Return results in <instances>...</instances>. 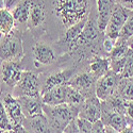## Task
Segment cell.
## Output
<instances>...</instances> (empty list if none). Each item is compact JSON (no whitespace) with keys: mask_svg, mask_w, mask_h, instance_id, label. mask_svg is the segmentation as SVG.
Instances as JSON below:
<instances>
[{"mask_svg":"<svg viewBox=\"0 0 133 133\" xmlns=\"http://www.w3.org/2000/svg\"><path fill=\"white\" fill-rule=\"evenodd\" d=\"M24 72L21 61L1 62L0 66V79L2 83L10 88H14L19 82Z\"/></svg>","mask_w":133,"mask_h":133,"instance_id":"ba28073f","label":"cell"},{"mask_svg":"<svg viewBox=\"0 0 133 133\" xmlns=\"http://www.w3.org/2000/svg\"><path fill=\"white\" fill-rule=\"evenodd\" d=\"M128 50H129V47L127 45V43L116 41L115 46L108 54V57L110 59V64H111V70L112 71L120 75L126 62Z\"/></svg>","mask_w":133,"mask_h":133,"instance_id":"8fae6325","label":"cell"},{"mask_svg":"<svg viewBox=\"0 0 133 133\" xmlns=\"http://www.w3.org/2000/svg\"><path fill=\"white\" fill-rule=\"evenodd\" d=\"M31 5H32V0H19L15 4L12 12L15 21H17L18 24L27 25L30 15Z\"/></svg>","mask_w":133,"mask_h":133,"instance_id":"44dd1931","label":"cell"},{"mask_svg":"<svg viewBox=\"0 0 133 133\" xmlns=\"http://www.w3.org/2000/svg\"><path fill=\"white\" fill-rule=\"evenodd\" d=\"M33 57L36 66H47L55 62L54 50L45 43H36L33 48Z\"/></svg>","mask_w":133,"mask_h":133,"instance_id":"9a60e30c","label":"cell"},{"mask_svg":"<svg viewBox=\"0 0 133 133\" xmlns=\"http://www.w3.org/2000/svg\"><path fill=\"white\" fill-rule=\"evenodd\" d=\"M43 111L44 115L48 119L50 126L55 133H63L67 125L71 120L78 118L79 114V109L67 103H62L54 107L44 104Z\"/></svg>","mask_w":133,"mask_h":133,"instance_id":"7a4b0ae2","label":"cell"},{"mask_svg":"<svg viewBox=\"0 0 133 133\" xmlns=\"http://www.w3.org/2000/svg\"><path fill=\"white\" fill-rule=\"evenodd\" d=\"M1 37H2V35H1V34H0V41H1Z\"/></svg>","mask_w":133,"mask_h":133,"instance_id":"f35d334b","label":"cell"},{"mask_svg":"<svg viewBox=\"0 0 133 133\" xmlns=\"http://www.w3.org/2000/svg\"><path fill=\"white\" fill-rule=\"evenodd\" d=\"M97 3V24L102 32L105 31L108 23L117 4L115 0H96Z\"/></svg>","mask_w":133,"mask_h":133,"instance_id":"2e32d148","label":"cell"},{"mask_svg":"<svg viewBox=\"0 0 133 133\" xmlns=\"http://www.w3.org/2000/svg\"><path fill=\"white\" fill-rule=\"evenodd\" d=\"M63 133H80L79 128H78V124H77V118L70 121V123L67 125V127L64 129Z\"/></svg>","mask_w":133,"mask_h":133,"instance_id":"4dcf8cb0","label":"cell"},{"mask_svg":"<svg viewBox=\"0 0 133 133\" xmlns=\"http://www.w3.org/2000/svg\"><path fill=\"white\" fill-rule=\"evenodd\" d=\"M126 43H127V45H128L129 48H132V49H133V35H132L130 38H128V41H127Z\"/></svg>","mask_w":133,"mask_h":133,"instance_id":"d590c367","label":"cell"},{"mask_svg":"<svg viewBox=\"0 0 133 133\" xmlns=\"http://www.w3.org/2000/svg\"><path fill=\"white\" fill-rule=\"evenodd\" d=\"M111 70V64H110V59L100 57V55H95L90 60L87 66V71L91 72L95 78L98 80L100 77L104 76L107 72Z\"/></svg>","mask_w":133,"mask_h":133,"instance_id":"d6986e66","label":"cell"},{"mask_svg":"<svg viewBox=\"0 0 133 133\" xmlns=\"http://www.w3.org/2000/svg\"><path fill=\"white\" fill-rule=\"evenodd\" d=\"M24 58V44L21 34L14 29L8 35L1 37L0 41V60L6 61H21Z\"/></svg>","mask_w":133,"mask_h":133,"instance_id":"3957f363","label":"cell"},{"mask_svg":"<svg viewBox=\"0 0 133 133\" xmlns=\"http://www.w3.org/2000/svg\"><path fill=\"white\" fill-rule=\"evenodd\" d=\"M11 133H30L28 130H26L23 125L21 126H18V127H15L12 129V131H11Z\"/></svg>","mask_w":133,"mask_h":133,"instance_id":"d6a6232c","label":"cell"},{"mask_svg":"<svg viewBox=\"0 0 133 133\" xmlns=\"http://www.w3.org/2000/svg\"><path fill=\"white\" fill-rule=\"evenodd\" d=\"M5 8V0H0V9Z\"/></svg>","mask_w":133,"mask_h":133,"instance_id":"8d00e7d4","label":"cell"},{"mask_svg":"<svg viewBox=\"0 0 133 133\" xmlns=\"http://www.w3.org/2000/svg\"><path fill=\"white\" fill-rule=\"evenodd\" d=\"M104 126H110L117 130L118 132L125 129L128 126L127 119L124 114L111 109L104 101H102V111H101V118Z\"/></svg>","mask_w":133,"mask_h":133,"instance_id":"7c38bea8","label":"cell"},{"mask_svg":"<svg viewBox=\"0 0 133 133\" xmlns=\"http://www.w3.org/2000/svg\"><path fill=\"white\" fill-rule=\"evenodd\" d=\"M121 78H131L133 77V49L129 48L128 53H127V58L126 62L123 67V70L120 72Z\"/></svg>","mask_w":133,"mask_h":133,"instance_id":"484cf974","label":"cell"},{"mask_svg":"<svg viewBox=\"0 0 133 133\" xmlns=\"http://www.w3.org/2000/svg\"><path fill=\"white\" fill-rule=\"evenodd\" d=\"M105 133H119L117 130H115L114 128L110 127V126H105Z\"/></svg>","mask_w":133,"mask_h":133,"instance_id":"e575fe53","label":"cell"},{"mask_svg":"<svg viewBox=\"0 0 133 133\" xmlns=\"http://www.w3.org/2000/svg\"><path fill=\"white\" fill-rule=\"evenodd\" d=\"M132 10H129L120 4H116L113 13L111 15V18L108 23V26L104 31V35L113 41H116L119 36L120 30L123 29L127 18L129 17Z\"/></svg>","mask_w":133,"mask_h":133,"instance_id":"5b68a950","label":"cell"},{"mask_svg":"<svg viewBox=\"0 0 133 133\" xmlns=\"http://www.w3.org/2000/svg\"><path fill=\"white\" fill-rule=\"evenodd\" d=\"M13 129L12 125L10 123V119L8 117V114H6V111L0 100V130L2 131H11Z\"/></svg>","mask_w":133,"mask_h":133,"instance_id":"4316f807","label":"cell"},{"mask_svg":"<svg viewBox=\"0 0 133 133\" xmlns=\"http://www.w3.org/2000/svg\"><path fill=\"white\" fill-rule=\"evenodd\" d=\"M74 72H75L74 68H67V69L60 70L58 72H53V74L49 75L41 88V96H42V94L52 90L54 87L67 84L69 82V80L71 79V77L74 76Z\"/></svg>","mask_w":133,"mask_h":133,"instance_id":"4fadbf2b","label":"cell"},{"mask_svg":"<svg viewBox=\"0 0 133 133\" xmlns=\"http://www.w3.org/2000/svg\"><path fill=\"white\" fill-rule=\"evenodd\" d=\"M77 124L80 133H92V123L87 121L83 118H77Z\"/></svg>","mask_w":133,"mask_h":133,"instance_id":"83f0119b","label":"cell"},{"mask_svg":"<svg viewBox=\"0 0 133 133\" xmlns=\"http://www.w3.org/2000/svg\"><path fill=\"white\" fill-rule=\"evenodd\" d=\"M119 133H133V127L127 126L125 129H123L121 131H119Z\"/></svg>","mask_w":133,"mask_h":133,"instance_id":"836d02e7","label":"cell"},{"mask_svg":"<svg viewBox=\"0 0 133 133\" xmlns=\"http://www.w3.org/2000/svg\"><path fill=\"white\" fill-rule=\"evenodd\" d=\"M3 133H11V131H3Z\"/></svg>","mask_w":133,"mask_h":133,"instance_id":"74e56055","label":"cell"},{"mask_svg":"<svg viewBox=\"0 0 133 133\" xmlns=\"http://www.w3.org/2000/svg\"><path fill=\"white\" fill-rule=\"evenodd\" d=\"M101 111H102V101L96 95H94L85 99L84 103L80 108L78 117L83 118L93 124L101 118Z\"/></svg>","mask_w":133,"mask_h":133,"instance_id":"30bf717a","label":"cell"},{"mask_svg":"<svg viewBox=\"0 0 133 133\" xmlns=\"http://www.w3.org/2000/svg\"><path fill=\"white\" fill-rule=\"evenodd\" d=\"M125 117L127 119L128 126L133 127V101H127L126 102Z\"/></svg>","mask_w":133,"mask_h":133,"instance_id":"f1b7e54d","label":"cell"},{"mask_svg":"<svg viewBox=\"0 0 133 133\" xmlns=\"http://www.w3.org/2000/svg\"><path fill=\"white\" fill-rule=\"evenodd\" d=\"M85 99H86V97L82 93L75 90V88H72L70 85L67 84V87H66V101H65V103L79 109V111H80V108L84 103Z\"/></svg>","mask_w":133,"mask_h":133,"instance_id":"cb8c5ba5","label":"cell"},{"mask_svg":"<svg viewBox=\"0 0 133 133\" xmlns=\"http://www.w3.org/2000/svg\"><path fill=\"white\" fill-rule=\"evenodd\" d=\"M96 82H97V79L95 77L91 72L85 70V71H81L79 74L74 75L67 84L70 85L75 90L82 93L87 98V97H91L88 94L95 93Z\"/></svg>","mask_w":133,"mask_h":133,"instance_id":"9c48e42d","label":"cell"},{"mask_svg":"<svg viewBox=\"0 0 133 133\" xmlns=\"http://www.w3.org/2000/svg\"><path fill=\"white\" fill-rule=\"evenodd\" d=\"M120 79H121L120 75L110 70L109 72H107L104 76L100 77L97 80L95 87V95L101 101L107 100L110 96H112L116 92V88Z\"/></svg>","mask_w":133,"mask_h":133,"instance_id":"52a82bcc","label":"cell"},{"mask_svg":"<svg viewBox=\"0 0 133 133\" xmlns=\"http://www.w3.org/2000/svg\"><path fill=\"white\" fill-rule=\"evenodd\" d=\"M54 15L67 29L86 18L91 12V0H53Z\"/></svg>","mask_w":133,"mask_h":133,"instance_id":"6da1fadb","label":"cell"},{"mask_svg":"<svg viewBox=\"0 0 133 133\" xmlns=\"http://www.w3.org/2000/svg\"><path fill=\"white\" fill-rule=\"evenodd\" d=\"M66 87L67 84L54 87L52 90L42 94V101L46 105H59L62 103H65L66 101Z\"/></svg>","mask_w":133,"mask_h":133,"instance_id":"ffe728a7","label":"cell"},{"mask_svg":"<svg viewBox=\"0 0 133 133\" xmlns=\"http://www.w3.org/2000/svg\"><path fill=\"white\" fill-rule=\"evenodd\" d=\"M0 66H1V60H0Z\"/></svg>","mask_w":133,"mask_h":133,"instance_id":"ab89813d","label":"cell"},{"mask_svg":"<svg viewBox=\"0 0 133 133\" xmlns=\"http://www.w3.org/2000/svg\"><path fill=\"white\" fill-rule=\"evenodd\" d=\"M92 133H105V126L101 119L92 124Z\"/></svg>","mask_w":133,"mask_h":133,"instance_id":"f546056e","label":"cell"},{"mask_svg":"<svg viewBox=\"0 0 133 133\" xmlns=\"http://www.w3.org/2000/svg\"><path fill=\"white\" fill-rule=\"evenodd\" d=\"M15 29V19L12 12L8 9H0V34L8 35Z\"/></svg>","mask_w":133,"mask_h":133,"instance_id":"7402d4cb","label":"cell"},{"mask_svg":"<svg viewBox=\"0 0 133 133\" xmlns=\"http://www.w3.org/2000/svg\"><path fill=\"white\" fill-rule=\"evenodd\" d=\"M46 19V5L43 0H32L27 26L30 29L38 28Z\"/></svg>","mask_w":133,"mask_h":133,"instance_id":"ac0fdd59","label":"cell"},{"mask_svg":"<svg viewBox=\"0 0 133 133\" xmlns=\"http://www.w3.org/2000/svg\"><path fill=\"white\" fill-rule=\"evenodd\" d=\"M0 100H1L6 111L8 117L10 119V123L12 125V127L15 128L23 125L26 117L23 113V109H21L18 99L8 92H1L0 93Z\"/></svg>","mask_w":133,"mask_h":133,"instance_id":"8992f818","label":"cell"},{"mask_svg":"<svg viewBox=\"0 0 133 133\" xmlns=\"http://www.w3.org/2000/svg\"><path fill=\"white\" fill-rule=\"evenodd\" d=\"M115 93L125 99L126 101H133V77L121 78Z\"/></svg>","mask_w":133,"mask_h":133,"instance_id":"603a6c76","label":"cell"},{"mask_svg":"<svg viewBox=\"0 0 133 133\" xmlns=\"http://www.w3.org/2000/svg\"><path fill=\"white\" fill-rule=\"evenodd\" d=\"M23 127L30 133H55L44 114L30 118H25Z\"/></svg>","mask_w":133,"mask_h":133,"instance_id":"e0dca14e","label":"cell"},{"mask_svg":"<svg viewBox=\"0 0 133 133\" xmlns=\"http://www.w3.org/2000/svg\"><path fill=\"white\" fill-rule=\"evenodd\" d=\"M13 96H31V97H41V87L37 75L30 70H24L23 76L13 88Z\"/></svg>","mask_w":133,"mask_h":133,"instance_id":"277c9868","label":"cell"},{"mask_svg":"<svg viewBox=\"0 0 133 133\" xmlns=\"http://www.w3.org/2000/svg\"><path fill=\"white\" fill-rule=\"evenodd\" d=\"M23 109V113L26 118L34 117L44 114L42 97H31V96H20L16 97Z\"/></svg>","mask_w":133,"mask_h":133,"instance_id":"5bb4252c","label":"cell"},{"mask_svg":"<svg viewBox=\"0 0 133 133\" xmlns=\"http://www.w3.org/2000/svg\"><path fill=\"white\" fill-rule=\"evenodd\" d=\"M132 35H133V11L130 13L129 17L127 18L123 29L120 30L119 36H118V38L116 41L125 42L126 43L128 41V38H130Z\"/></svg>","mask_w":133,"mask_h":133,"instance_id":"d4e9b609","label":"cell"},{"mask_svg":"<svg viewBox=\"0 0 133 133\" xmlns=\"http://www.w3.org/2000/svg\"><path fill=\"white\" fill-rule=\"evenodd\" d=\"M116 3L133 11V0H115Z\"/></svg>","mask_w":133,"mask_h":133,"instance_id":"1f68e13d","label":"cell"}]
</instances>
